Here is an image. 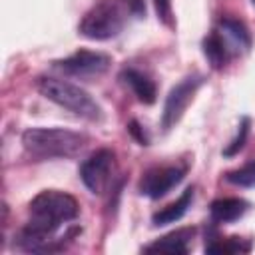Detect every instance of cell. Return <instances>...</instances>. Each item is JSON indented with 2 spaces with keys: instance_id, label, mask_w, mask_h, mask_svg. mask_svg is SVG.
I'll return each mask as SVG.
<instances>
[{
  "instance_id": "obj_1",
  "label": "cell",
  "mask_w": 255,
  "mask_h": 255,
  "mask_svg": "<svg viewBox=\"0 0 255 255\" xmlns=\"http://www.w3.org/2000/svg\"><path fill=\"white\" fill-rule=\"evenodd\" d=\"M80 203L74 195L60 189H44L40 191L28 205V221L16 235V245L24 251L46 253L64 249L82 229L70 227L66 235L54 239L56 231L70 221L78 219Z\"/></svg>"
},
{
  "instance_id": "obj_2",
  "label": "cell",
  "mask_w": 255,
  "mask_h": 255,
  "mask_svg": "<svg viewBox=\"0 0 255 255\" xmlns=\"http://www.w3.org/2000/svg\"><path fill=\"white\" fill-rule=\"evenodd\" d=\"M22 145L36 159L76 157L88 145V135L64 128H28L22 133Z\"/></svg>"
},
{
  "instance_id": "obj_3",
  "label": "cell",
  "mask_w": 255,
  "mask_h": 255,
  "mask_svg": "<svg viewBox=\"0 0 255 255\" xmlns=\"http://www.w3.org/2000/svg\"><path fill=\"white\" fill-rule=\"evenodd\" d=\"M36 88L46 100L58 104L60 108H66L68 112H72L88 122H102V118H104L102 106L84 88H80L68 80L54 78V76H40L36 80Z\"/></svg>"
},
{
  "instance_id": "obj_4",
  "label": "cell",
  "mask_w": 255,
  "mask_h": 255,
  "mask_svg": "<svg viewBox=\"0 0 255 255\" xmlns=\"http://www.w3.org/2000/svg\"><path fill=\"white\" fill-rule=\"evenodd\" d=\"M131 10L128 0H98L80 20V34L88 40H112L122 34Z\"/></svg>"
},
{
  "instance_id": "obj_5",
  "label": "cell",
  "mask_w": 255,
  "mask_h": 255,
  "mask_svg": "<svg viewBox=\"0 0 255 255\" xmlns=\"http://www.w3.org/2000/svg\"><path fill=\"white\" fill-rule=\"evenodd\" d=\"M205 84V76L203 74H187L185 78H181L165 96L163 102V110H161V129L169 131L171 128H175V124L183 118L187 106L193 102L195 94L199 92V88Z\"/></svg>"
},
{
  "instance_id": "obj_6",
  "label": "cell",
  "mask_w": 255,
  "mask_h": 255,
  "mask_svg": "<svg viewBox=\"0 0 255 255\" xmlns=\"http://www.w3.org/2000/svg\"><path fill=\"white\" fill-rule=\"evenodd\" d=\"M112 66V58L104 52H96V50H86L80 48L74 54H70L68 58L56 60L54 68L66 76L72 78H80V80H94L104 76Z\"/></svg>"
},
{
  "instance_id": "obj_7",
  "label": "cell",
  "mask_w": 255,
  "mask_h": 255,
  "mask_svg": "<svg viewBox=\"0 0 255 255\" xmlns=\"http://www.w3.org/2000/svg\"><path fill=\"white\" fill-rule=\"evenodd\" d=\"M114 167H116V153L108 147L96 149L92 155H88V159L82 161L80 179L84 181V185L92 193L100 195L110 185L112 175H114Z\"/></svg>"
},
{
  "instance_id": "obj_8",
  "label": "cell",
  "mask_w": 255,
  "mask_h": 255,
  "mask_svg": "<svg viewBox=\"0 0 255 255\" xmlns=\"http://www.w3.org/2000/svg\"><path fill=\"white\" fill-rule=\"evenodd\" d=\"M187 173V165L173 163V165H157L147 169L139 179V193L149 199L165 197L173 187H177Z\"/></svg>"
},
{
  "instance_id": "obj_9",
  "label": "cell",
  "mask_w": 255,
  "mask_h": 255,
  "mask_svg": "<svg viewBox=\"0 0 255 255\" xmlns=\"http://www.w3.org/2000/svg\"><path fill=\"white\" fill-rule=\"evenodd\" d=\"M219 36L223 38L231 58L233 56H243L251 50L253 46V38H251V32L249 28L245 26V22H241L239 18H233V16H223L219 22H217V28Z\"/></svg>"
},
{
  "instance_id": "obj_10",
  "label": "cell",
  "mask_w": 255,
  "mask_h": 255,
  "mask_svg": "<svg viewBox=\"0 0 255 255\" xmlns=\"http://www.w3.org/2000/svg\"><path fill=\"white\" fill-rule=\"evenodd\" d=\"M120 82L131 90V94L137 98V102L145 104V106H151L157 98V88L153 84V80L139 72L137 68H124L120 72Z\"/></svg>"
},
{
  "instance_id": "obj_11",
  "label": "cell",
  "mask_w": 255,
  "mask_h": 255,
  "mask_svg": "<svg viewBox=\"0 0 255 255\" xmlns=\"http://www.w3.org/2000/svg\"><path fill=\"white\" fill-rule=\"evenodd\" d=\"M195 229L193 227H181L175 229L159 239H155L153 243L145 245L143 251L145 253H175V255H185L189 253V243L193 239Z\"/></svg>"
},
{
  "instance_id": "obj_12",
  "label": "cell",
  "mask_w": 255,
  "mask_h": 255,
  "mask_svg": "<svg viewBox=\"0 0 255 255\" xmlns=\"http://www.w3.org/2000/svg\"><path fill=\"white\" fill-rule=\"evenodd\" d=\"M249 211V201L243 197H221L209 205V215L213 223H233Z\"/></svg>"
},
{
  "instance_id": "obj_13",
  "label": "cell",
  "mask_w": 255,
  "mask_h": 255,
  "mask_svg": "<svg viewBox=\"0 0 255 255\" xmlns=\"http://www.w3.org/2000/svg\"><path fill=\"white\" fill-rule=\"evenodd\" d=\"M191 201H193V187H187L173 203H169L167 207H163V209H159V211H155L151 215V225L159 227V225H167V223L179 221L187 213V209L191 207Z\"/></svg>"
},
{
  "instance_id": "obj_14",
  "label": "cell",
  "mask_w": 255,
  "mask_h": 255,
  "mask_svg": "<svg viewBox=\"0 0 255 255\" xmlns=\"http://www.w3.org/2000/svg\"><path fill=\"white\" fill-rule=\"evenodd\" d=\"M201 50H203V56H205V60L209 62V66L213 70H223L227 66L229 58H231V54H229V50H227V46H225V42H223V38L219 36L217 30H211L203 38Z\"/></svg>"
},
{
  "instance_id": "obj_15",
  "label": "cell",
  "mask_w": 255,
  "mask_h": 255,
  "mask_svg": "<svg viewBox=\"0 0 255 255\" xmlns=\"http://www.w3.org/2000/svg\"><path fill=\"white\" fill-rule=\"evenodd\" d=\"M251 251V241L241 237H223V239H211L205 245V253H247Z\"/></svg>"
},
{
  "instance_id": "obj_16",
  "label": "cell",
  "mask_w": 255,
  "mask_h": 255,
  "mask_svg": "<svg viewBox=\"0 0 255 255\" xmlns=\"http://www.w3.org/2000/svg\"><path fill=\"white\" fill-rule=\"evenodd\" d=\"M249 131H251V120H249L247 116H243V118L239 120V126H237V131H235L233 139L225 145L223 155H225V157H233V155H237V153L245 147L247 137H249Z\"/></svg>"
},
{
  "instance_id": "obj_17",
  "label": "cell",
  "mask_w": 255,
  "mask_h": 255,
  "mask_svg": "<svg viewBox=\"0 0 255 255\" xmlns=\"http://www.w3.org/2000/svg\"><path fill=\"white\" fill-rule=\"evenodd\" d=\"M225 179L237 187H255V159L247 161L245 165H241L233 171H227Z\"/></svg>"
},
{
  "instance_id": "obj_18",
  "label": "cell",
  "mask_w": 255,
  "mask_h": 255,
  "mask_svg": "<svg viewBox=\"0 0 255 255\" xmlns=\"http://www.w3.org/2000/svg\"><path fill=\"white\" fill-rule=\"evenodd\" d=\"M153 2V8H155V14H157V20L167 26V28H175V16H173V6H171V0H151Z\"/></svg>"
},
{
  "instance_id": "obj_19",
  "label": "cell",
  "mask_w": 255,
  "mask_h": 255,
  "mask_svg": "<svg viewBox=\"0 0 255 255\" xmlns=\"http://www.w3.org/2000/svg\"><path fill=\"white\" fill-rule=\"evenodd\" d=\"M128 131H129V135H131L139 145H149V135H147V131L143 129V126H141L137 120H129Z\"/></svg>"
},
{
  "instance_id": "obj_20",
  "label": "cell",
  "mask_w": 255,
  "mask_h": 255,
  "mask_svg": "<svg viewBox=\"0 0 255 255\" xmlns=\"http://www.w3.org/2000/svg\"><path fill=\"white\" fill-rule=\"evenodd\" d=\"M128 4H129V10H131V16H135V18H143L145 16L143 0H128Z\"/></svg>"
},
{
  "instance_id": "obj_21",
  "label": "cell",
  "mask_w": 255,
  "mask_h": 255,
  "mask_svg": "<svg viewBox=\"0 0 255 255\" xmlns=\"http://www.w3.org/2000/svg\"><path fill=\"white\" fill-rule=\"evenodd\" d=\"M251 4H253V6H255V0H251Z\"/></svg>"
}]
</instances>
